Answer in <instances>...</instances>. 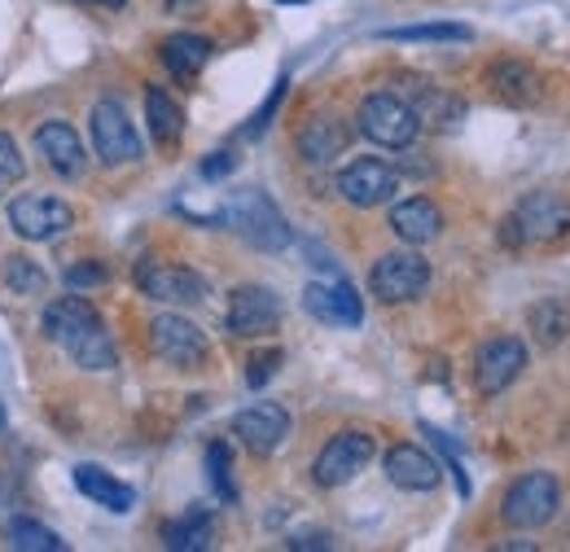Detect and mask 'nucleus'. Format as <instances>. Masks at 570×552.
Returning <instances> with one entry per match:
<instances>
[{
    "label": "nucleus",
    "mask_w": 570,
    "mask_h": 552,
    "mask_svg": "<svg viewBox=\"0 0 570 552\" xmlns=\"http://www.w3.org/2000/svg\"><path fill=\"white\" fill-rule=\"evenodd\" d=\"M45 325V338L58 343L67 355H71L79 368L88 373H110L119 351H115V338L106 334V321L97 316V307L79 294H67V298H53L40 316Z\"/></svg>",
    "instance_id": "1"
},
{
    "label": "nucleus",
    "mask_w": 570,
    "mask_h": 552,
    "mask_svg": "<svg viewBox=\"0 0 570 552\" xmlns=\"http://www.w3.org/2000/svg\"><path fill=\"white\" fill-rule=\"evenodd\" d=\"M567 233H570V207L558 194H544L540 189V194L522 198L518 210L504 219L500 241L504 246H553Z\"/></svg>",
    "instance_id": "2"
},
{
    "label": "nucleus",
    "mask_w": 570,
    "mask_h": 552,
    "mask_svg": "<svg viewBox=\"0 0 570 552\" xmlns=\"http://www.w3.org/2000/svg\"><path fill=\"white\" fill-rule=\"evenodd\" d=\"M558 509H562V483H558L553 474H544V470L513 479L509 491H504V500H500V518H504V526H513V531L549 526V522L558 518Z\"/></svg>",
    "instance_id": "3"
},
{
    "label": "nucleus",
    "mask_w": 570,
    "mask_h": 552,
    "mask_svg": "<svg viewBox=\"0 0 570 552\" xmlns=\"http://www.w3.org/2000/svg\"><path fill=\"white\" fill-rule=\"evenodd\" d=\"M356 128L360 137L382 145V149H409L422 132L413 106L400 92H368L356 110Z\"/></svg>",
    "instance_id": "4"
},
{
    "label": "nucleus",
    "mask_w": 570,
    "mask_h": 552,
    "mask_svg": "<svg viewBox=\"0 0 570 552\" xmlns=\"http://www.w3.org/2000/svg\"><path fill=\"white\" fill-rule=\"evenodd\" d=\"M224 224H233L255 250H285L289 241H294V233H289V224H285V215L273 207V198H264L259 189H242L224 215H219Z\"/></svg>",
    "instance_id": "5"
},
{
    "label": "nucleus",
    "mask_w": 570,
    "mask_h": 552,
    "mask_svg": "<svg viewBox=\"0 0 570 552\" xmlns=\"http://www.w3.org/2000/svg\"><path fill=\"white\" fill-rule=\"evenodd\" d=\"M368 289H373L377 303H391V307L395 303H413L430 289V264L417 255V246L413 250H391V255H382L373 264Z\"/></svg>",
    "instance_id": "6"
},
{
    "label": "nucleus",
    "mask_w": 570,
    "mask_h": 552,
    "mask_svg": "<svg viewBox=\"0 0 570 552\" xmlns=\"http://www.w3.org/2000/svg\"><path fill=\"white\" fill-rule=\"evenodd\" d=\"M92 149L106 167H128V162H141L145 145L124 110V101L106 97L92 106Z\"/></svg>",
    "instance_id": "7"
},
{
    "label": "nucleus",
    "mask_w": 570,
    "mask_h": 552,
    "mask_svg": "<svg viewBox=\"0 0 570 552\" xmlns=\"http://www.w3.org/2000/svg\"><path fill=\"white\" fill-rule=\"evenodd\" d=\"M282 325V298L268 285H237L224 307V329L233 338H268Z\"/></svg>",
    "instance_id": "8"
},
{
    "label": "nucleus",
    "mask_w": 570,
    "mask_h": 552,
    "mask_svg": "<svg viewBox=\"0 0 570 552\" xmlns=\"http://www.w3.org/2000/svg\"><path fill=\"white\" fill-rule=\"evenodd\" d=\"M373 452H377L373 434H364V430H343V434H334V438L321 447V456H316V465H312V479H316V486H325V491L347 486L352 479H360V470H368Z\"/></svg>",
    "instance_id": "9"
},
{
    "label": "nucleus",
    "mask_w": 570,
    "mask_h": 552,
    "mask_svg": "<svg viewBox=\"0 0 570 552\" xmlns=\"http://www.w3.org/2000/svg\"><path fill=\"white\" fill-rule=\"evenodd\" d=\"M149 346H154V355L167 359L171 368H203L207 355H212L207 334H203L194 321L176 316V312L154 316V325H149Z\"/></svg>",
    "instance_id": "10"
},
{
    "label": "nucleus",
    "mask_w": 570,
    "mask_h": 552,
    "mask_svg": "<svg viewBox=\"0 0 570 552\" xmlns=\"http://www.w3.org/2000/svg\"><path fill=\"white\" fill-rule=\"evenodd\" d=\"M75 224V210L62 198H49V194H22L9 203V228L22 237V241H58L67 237Z\"/></svg>",
    "instance_id": "11"
},
{
    "label": "nucleus",
    "mask_w": 570,
    "mask_h": 552,
    "mask_svg": "<svg viewBox=\"0 0 570 552\" xmlns=\"http://www.w3.org/2000/svg\"><path fill=\"white\" fill-rule=\"evenodd\" d=\"M137 285H141L145 298L171 303V307H189V303L207 298V276H198L194 268H180V264H158V259L137 264Z\"/></svg>",
    "instance_id": "12"
},
{
    "label": "nucleus",
    "mask_w": 570,
    "mask_h": 552,
    "mask_svg": "<svg viewBox=\"0 0 570 552\" xmlns=\"http://www.w3.org/2000/svg\"><path fill=\"white\" fill-rule=\"evenodd\" d=\"M303 307H307V316H316L330 329H356L360 321H364L360 294L352 289V280H343L338 273L330 276V280H307Z\"/></svg>",
    "instance_id": "13"
},
{
    "label": "nucleus",
    "mask_w": 570,
    "mask_h": 552,
    "mask_svg": "<svg viewBox=\"0 0 570 552\" xmlns=\"http://www.w3.org/2000/svg\"><path fill=\"white\" fill-rule=\"evenodd\" d=\"M338 194L352 203V207L368 210V207H382L400 194V171L382 158H356L338 171Z\"/></svg>",
    "instance_id": "14"
},
{
    "label": "nucleus",
    "mask_w": 570,
    "mask_h": 552,
    "mask_svg": "<svg viewBox=\"0 0 570 552\" xmlns=\"http://www.w3.org/2000/svg\"><path fill=\"white\" fill-rule=\"evenodd\" d=\"M522 368H527V343L522 338H492V343L483 346L479 355H474V386H479V395H500V391H509L518 377H522Z\"/></svg>",
    "instance_id": "15"
},
{
    "label": "nucleus",
    "mask_w": 570,
    "mask_h": 552,
    "mask_svg": "<svg viewBox=\"0 0 570 552\" xmlns=\"http://www.w3.org/2000/svg\"><path fill=\"white\" fill-rule=\"evenodd\" d=\"M36 154L45 158V167L62 180H79L88 171V154H83V140L75 132L71 124L62 119H49L36 128Z\"/></svg>",
    "instance_id": "16"
},
{
    "label": "nucleus",
    "mask_w": 570,
    "mask_h": 552,
    "mask_svg": "<svg viewBox=\"0 0 570 552\" xmlns=\"http://www.w3.org/2000/svg\"><path fill=\"white\" fill-rule=\"evenodd\" d=\"M233 434L242 438L246 452L273 456L285 443V434H289V413L282 404H250V408H242L233 416Z\"/></svg>",
    "instance_id": "17"
},
{
    "label": "nucleus",
    "mask_w": 570,
    "mask_h": 552,
    "mask_svg": "<svg viewBox=\"0 0 570 552\" xmlns=\"http://www.w3.org/2000/svg\"><path fill=\"white\" fill-rule=\"evenodd\" d=\"M382 470H386V479L400 486V491H434V486L443 483L439 461H434L430 452H422L417 443H395V447L386 452Z\"/></svg>",
    "instance_id": "18"
},
{
    "label": "nucleus",
    "mask_w": 570,
    "mask_h": 552,
    "mask_svg": "<svg viewBox=\"0 0 570 552\" xmlns=\"http://www.w3.org/2000/svg\"><path fill=\"white\" fill-rule=\"evenodd\" d=\"M298 154L307 158V162H334L338 154H347V145H352V128L338 119V115H312L303 128H298Z\"/></svg>",
    "instance_id": "19"
},
{
    "label": "nucleus",
    "mask_w": 570,
    "mask_h": 552,
    "mask_svg": "<svg viewBox=\"0 0 570 552\" xmlns=\"http://www.w3.org/2000/svg\"><path fill=\"white\" fill-rule=\"evenodd\" d=\"M391 233L404 246H430L443 233V210L430 198H404V203L391 207Z\"/></svg>",
    "instance_id": "20"
},
{
    "label": "nucleus",
    "mask_w": 570,
    "mask_h": 552,
    "mask_svg": "<svg viewBox=\"0 0 570 552\" xmlns=\"http://www.w3.org/2000/svg\"><path fill=\"white\" fill-rule=\"evenodd\" d=\"M75 486L92 500V504H101L106 513H132L137 509V491L128 483H119L110 470H101V465H75Z\"/></svg>",
    "instance_id": "21"
},
{
    "label": "nucleus",
    "mask_w": 570,
    "mask_h": 552,
    "mask_svg": "<svg viewBox=\"0 0 570 552\" xmlns=\"http://www.w3.org/2000/svg\"><path fill=\"white\" fill-rule=\"evenodd\" d=\"M404 101L413 106L417 124H434V128H456L461 115H465V101L461 97H452V92H443L434 83H422V79H413V88H409Z\"/></svg>",
    "instance_id": "22"
},
{
    "label": "nucleus",
    "mask_w": 570,
    "mask_h": 552,
    "mask_svg": "<svg viewBox=\"0 0 570 552\" xmlns=\"http://www.w3.org/2000/svg\"><path fill=\"white\" fill-rule=\"evenodd\" d=\"M488 79H492V88H497L509 106H535L540 92H544L535 67L531 62H518V58H500L497 67L488 70Z\"/></svg>",
    "instance_id": "23"
},
{
    "label": "nucleus",
    "mask_w": 570,
    "mask_h": 552,
    "mask_svg": "<svg viewBox=\"0 0 570 552\" xmlns=\"http://www.w3.org/2000/svg\"><path fill=\"white\" fill-rule=\"evenodd\" d=\"M158 53H163V67L171 70L176 79H194L198 70L212 62V40L194 36V31H180V36H167Z\"/></svg>",
    "instance_id": "24"
},
{
    "label": "nucleus",
    "mask_w": 570,
    "mask_h": 552,
    "mask_svg": "<svg viewBox=\"0 0 570 552\" xmlns=\"http://www.w3.org/2000/svg\"><path fill=\"white\" fill-rule=\"evenodd\" d=\"M145 119H149V137L163 149H171L185 137V110L163 92V88H145Z\"/></svg>",
    "instance_id": "25"
},
{
    "label": "nucleus",
    "mask_w": 570,
    "mask_h": 552,
    "mask_svg": "<svg viewBox=\"0 0 570 552\" xmlns=\"http://www.w3.org/2000/svg\"><path fill=\"white\" fill-rule=\"evenodd\" d=\"M163 544L171 552H207L215 544V522L207 513H185L163 526Z\"/></svg>",
    "instance_id": "26"
},
{
    "label": "nucleus",
    "mask_w": 570,
    "mask_h": 552,
    "mask_svg": "<svg viewBox=\"0 0 570 552\" xmlns=\"http://www.w3.org/2000/svg\"><path fill=\"white\" fill-rule=\"evenodd\" d=\"M382 40H400V45H465V40H474V31L461 27V22H417V27H391V31H382Z\"/></svg>",
    "instance_id": "27"
},
{
    "label": "nucleus",
    "mask_w": 570,
    "mask_h": 552,
    "mask_svg": "<svg viewBox=\"0 0 570 552\" xmlns=\"http://www.w3.org/2000/svg\"><path fill=\"white\" fill-rule=\"evenodd\" d=\"M531 329H535V343H540V346L567 343V338H570L567 303H558V298H544V303H535V307H531Z\"/></svg>",
    "instance_id": "28"
},
{
    "label": "nucleus",
    "mask_w": 570,
    "mask_h": 552,
    "mask_svg": "<svg viewBox=\"0 0 570 552\" xmlns=\"http://www.w3.org/2000/svg\"><path fill=\"white\" fill-rule=\"evenodd\" d=\"M0 280H4V289H9V294H18V298H36V294H45V289H49L45 268H36V264H31V259H22V255L4 259Z\"/></svg>",
    "instance_id": "29"
},
{
    "label": "nucleus",
    "mask_w": 570,
    "mask_h": 552,
    "mask_svg": "<svg viewBox=\"0 0 570 552\" xmlns=\"http://www.w3.org/2000/svg\"><path fill=\"white\" fill-rule=\"evenodd\" d=\"M9 544L18 552H62L67 544L58 540V531H49V526H40V522H31V518H13L9 522Z\"/></svg>",
    "instance_id": "30"
},
{
    "label": "nucleus",
    "mask_w": 570,
    "mask_h": 552,
    "mask_svg": "<svg viewBox=\"0 0 570 552\" xmlns=\"http://www.w3.org/2000/svg\"><path fill=\"white\" fill-rule=\"evenodd\" d=\"M207 479H212L215 495L219 500H237V486H233V447L228 443H212L207 447Z\"/></svg>",
    "instance_id": "31"
},
{
    "label": "nucleus",
    "mask_w": 570,
    "mask_h": 552,
    "mask_svg": "<svg viewBox=\"0 0 570 552\" xmlns=\"http://www.w3.org/2000/svg\"><path fill=\"white\" fill-rule=\"evenodd\" d=\"M27 176V162H22V154H18V140L9 137V132H0V194L9 189V185H18Z\"/></svg>",
    "instance_id": "32"
},
{
    "label": "nucleus",
    "mask_w": 570,
    "mask_h": 552,
    "mask_svg": "<svg viewBox=\"0 0 570 552\" xmlns=\"http://www.w3.org/2000/svg\"><path fill=\"white\" fill-rule=\"evenodd\" d=\"M110 280V273L101 268V264H75L67 268V289L71 294H92V289H101Z\"/></svg>",
    "instance_id": "33"
},
{
    "label": "nucleus",
    "mask_w": 570,
    "mask_h": 552,
    "mask_svg": "<svg viewBox=\"0 0 570 552\" xmlns=\"http://www.w3.org/2000/svg\"><path fill=\"white\" fill-rule=\"evenodd\" d=\"M277 368H282V351H264V355H255V359H250V368H246V382H250V391L268 386Z\"/></svg>",
    "instance_id": "34"
},
{
    "label": "nucleus",
    "mask_w": 570,
    "mask_h": 552,
    "mask_svg": "<svg viewBox=\"0 0 570 552\" xmlns=\"http://www.w3.org/2000/svg\"><path fill=\"white\" fill-rule=\"evenodd\" d=\"M282 97H285V79H277V88H273V97L259 106V115L250 119V128H246V137H259L268 124H273V115H277V106H282Z\"/></svg>",
    "instance_id": "35"
},
{
    "label": "nucleus",
    "mask_w": 570,
    "mask_h": 552,
    "mask_svg": "<svg viewBox=\"0 0 570 552\" xmlns=\"http://www.w3.org/2000/svg\"><path fill=\"white\" fill-rule=\"evenodd\" d=\"M233 167H237V154H228V149H215L212 158H203V180H224Z\"/></svg>",
    "instance_id": "36"
},
{
    "label": "nucleus",
    "mask_w": 570,
    "mask_h": 552,
    "mask_svg": "<svg viewBox=\"0 0 570 552\" xmlns=\"http://www.w3.org/2000/svg\"><path fill=\"white\" fill-rule=\"evenodd\" d=\"M289 549H334V540L325 531H316V535H294Z\"/></svg>",
    "instance_id": "37"
},
{
    "label": "nucleus",
    "mask_w": 570,
    "mask_h": 552,
    "mask_svg": "<svg viewBox=\"0 0 570 552\" xmlns=\"http://www.w3.org/2000/svg\"><path fill=\"white\" fill-rule=\"evenodd\" d=\"M92 4H106V9H124L128 0H92Z\"/></svg>",
    "instance_id": "38"
}]
</instances>
